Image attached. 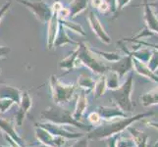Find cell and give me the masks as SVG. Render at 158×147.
<instances>
[{
    "label": "cell",
    "mask_w": 158,
    "mask_h": 147,
    "mask_svg": "<svg viewBox=\"0 0 158 147\" xmlns=\"http://www.w3.org/2000/svg\"><path fill=\"white\" fill-rule=\"evenodd\" d=\"M133 90V74H130L128 80L121 88L114 89L112 97L123 112H132L134 106L131 100V92Z\"/></svg>",
    "instance_id": "obj_3"
},
{
    "label": "cell",
    "mask_w": 158,
    "mask_h": 147,
    "mask_svg": "<svg viewBox=\"0 0 158 147\" xmlns=\"http://www.w3.org/2000/svg\"><path fill=\"white\" fill-rule=\"evenodd\" d=\"M157 67H158V52H155L151 61L149 62V68L151 69L152 72H154Z\"/></svg>",
    "instance_id": "obj_24"
},
{
    "label": "cell",
    "mask_w": 158,
    "mask_h": 147,
    "mask_svg": "<svg viewBox=\"0 0 158 147\" xmlns=\"http://www.w3.org/2000/svg\"><path fill=\"white\" fill-rule=\"evenodd\" d=\"M135 67H137V70H138L139 73L146 76V77H148V78L152 79L153 80H155L158 83V77H156L155 75H153L151 73L152 71H149V69H146V68H143V67H141V65L139 64V62H137V64H135Z\"/></svg>",
    "instance_id": "obj_17"
},
{
    "label": "cell",
    "mask_w": 158,
    "mask_h": 147,
    "mask_svg": "<svg viewBox=\"0 0 158 147\" xmlns=\"http://www.w3.org/2000/svg\"><path fill=\"white\" fill-rule=\"evenodd\" d=\"M4 137H5V139H6V140L8 141V143H9V145H10L11 147H22V146H20L18 143H16L12 138L8 137V135L4 134Z\"/></svg>",
    "instance_id": "obj_26"
},
{
    "label": "cell",
    "mask_w": 158,
    "mask_h": 147,
    "mask_svg": "<svg viewBox=\"0 0 158 147\" xmlns=\"http://www.w3.org/2000/svg\"><path fill=\"white\" fill-rule=\"evenodd\" d=\"M118 137L119 135L115 134L113 135V137H109V140H108V147H117L116 146V141L118 139Z\"/></svg>",
    "instance_id": "obj_25"
},
{
    "label": "cell",
    "mask_w": 158,
    "mask_h": 147,
    "mask_svg": "<svg viewBox=\"0 0 158 147\" xmlns=\"http://www.w3.org/2000/svg\"><path fill=\"white\" fill-rule=\"evenodd\" d=\"M131 68V60L129 58L124 59L123 61L118 63L116 66H114V71L120 74V76H122L127 72V71Z\"/></svg>",
    "instance_id": "obj_14"
},
{
    "label": "cell",
    "mask_w": 158,
    "mask_h": 147,
    "mask_svg": "<svg viewBox=\"0 0 158 147\" xmlns=\"http://www.w3.org/2000/svg\"><path fill=\"white\" fill-rule=\"evenodd\" d=\"M127 129L129 133L132 134L134 143L137 147H148V135L143 130H139L133 127H128Z\"/></svg>",
    "instance_id": "obj_10"
},
{
    "label": "cell",
    "mask_w": 158,
    "mask_h": 147,
    "mask_svg": "<svg viewBox=\"0 0 158 147\" xmlns=\"http://www.w3.org/2000/svg\"><path fill=\"white\" fill-rule=\"evenodd\" d=\"M0 147H11L10 145H8V146H2V145H0Z\"/></svg>",
    "instance_id": "obj_28"
},
{
    "label": "cell",
    "mask_w": 158,
    "mask_h": 147,
    "mask_svg": "<svg viewBox=\"0 0 158 147\" xmlns=\"http://www.w3.org/2000/svg\"><path fill=\"white\" fill-rule=\"evenodd\" d=\"M40 116L43 120H45L46 122L63 125V126L76 127V128H79L81 129L85 130V132H90V130L94 129L92 126H85V124L75 120L69 110L64 109L60 106H53V107H49L45 109L44 111L41 112Z\"/></svg>",
    "instance_id": "obj_2"
},
{
    "label": "cell",
    "mask_w": 158,
    "mask_h": 147,
    "mask_svg": "<svg viewBox=\"0 0 158 147\" xmlns=\"http://www.w3.org/2000/svg\"><path fill=\"white\" fill-rule=\"evenodd\" d=\"M146 19H148V25H149L150 28H151L152 30H154V31H158V23L156 22V20H155V18H154V16L152 15L151 11L148 10V7H146Z\"/></svg>",
    "instance_id": "obj_18"
},
{
    "label": "cell",
    "mask_w": 158,
    "mask_h": 147,
    "mask_svg": "<svg viewBox=\"0 0 158 147\" xmlns=\"http://www.w3.org/2000/svg\"><path fill=\"white\" fill-rule=\"evenodd\" d=\"M94 88H95V97H100L103 95L106 88V80L105 78H101L99 80L98 83L96 84V85H94Z\"/></svg>",
    "instance_id": "obj_16"
},
{
    "label": "cell",
    "mask_w": 158,
    "mask_h": 147,
    "mask_svg": "<svg viewBox=\"0 0 158 147\" xmlns=\"http://www.w3.org/2000/svg\"><path fill=\"white\" fill-rule=\"evenodd\" d=\"M80 85L85 89L90 90L94 88V80L89 78H81L80 80Z\"/></svg>",
    "instance_id": "obj_20"
},
{
    "label": "cell",
    "mask_w": 158,
    "mask_h": 147,
    "mask_svg": "<svg viewBox=\"0 0 158 147\" xmlns=\"http://www.w3.org/2000/svg\"><path fill=\"white\" fill-rule=\"evenodd\" d=\"M116 146L117 147H134L135 143H134V140L133 139H130V138H119L116 141Z\"/></svg>",
    "instance_id": "obj_21"
},
{
    "label": "cell",
    "mask_w": 158,
    "mask_h": 147,
    "mask_svg": "<svg viewBox=\"0 0 158 147\" xmlns=\"http://www.w3.org/2000/svg\"><path fill=\"white\" fill-rule=\"evenodd\" d=\"M153 115V113H143V114H139L134 117H125L122 120H118V121H113L107 125H102V126L92 129L90 132L88 133V138L89 139H105L109 138L110 137L118 134L122 133L124 129H126L128 127H130L133 123L135 121Z\"/></svg>",
    "instance_id": "obj_1"
},
{
    "label": "cell",
    "mask_w": 158,
    "mask_h": 147,
    "mask_svg": "<svg viewBox=\"0 0 158 147\" xmlns=\"http://www.w3.org/2000/svg\"><path fill=\"white\" fill-rule=\"evenodd\" d=\"M1 98H8V99L13 100L15 103L17 104H20L21 102V92L13 88H10V86H5L4 89L1 91V95H0Z\"/></svg>",
    "instance_id": "obj_12"
},
{
    "label": "cell",
    "mask_w": 158,
    "mask_h": 147,
    "mask_svg": "<svg viewBox=\"0 0 158 147\" xmlns=\"http://www.w3.org/2000/svg\"><path fill=\"white\" fill-rule=\"evenodd\" d=\"M51 88H52L53 99L57 104L67 103L72 98L76 89L74 85H65L61 84L58 80H56V78L54 79L53 76L51 79Z\"/></svg>",
    "instance_id": "obj_4"
},
{
    "label": "cell",
    "mask_w": 158,
    "mask_h": 147,
    "mask_svg": "<svg viewBox=\"0 0 158 147\" xmlns=\"http://www.w3.org/2000/svg\"><path fill=\"white\" fill-rule=\"evenodd\" d=\"M14 103L15 102L13 100L8 99V98H2V99H0V113L3 114L7 110H9L10 107L12 106Z\"/></svg>",
    "instance_id": "obj_19"
},
{
    "label": "cell",
    "mask_w": 158,
    "mask_h": 147,
    "mask_svg": "<svg viewBox=\"0 0 158 147\" xmlns=\"http://www.w3.org/2000/svg\"><path fill=\"white\" fill-rule=\"evenodd\" d=\"M35 137L40 141V143H42L49 147H64L67 142L66 138L57 137V135H53L49 132H47L46 129L36 126H35Z\"/></svg>",
    "instance_id": "obj_6"
},
{
    "label": "cell",
    "mask_w": 158,
    "mask_h": 147,
    "mask_svg": "<svg viewBox=\"0 0 158 147\" xmlns=\"http://www.w3.org/2000/svg\"><path fill=\"white\" fill-rule=\"evenodd\" d=\"M118 74L115 72H111L106 80V86L111 89H116L118 88Z\"/></svg>",
    "instance_id": "obj_15"
},
{
    "label": "cell",
    "mask_w": 158,
    "mask_h": 147,
    "mask_svg": "<svg viewBox=\"0 0 158 147\" xmlns=\"http://www.w3.org/2000/svg\"><path fill=\"white\" fill-rule=\"evenodd\" d=\"M36 127H40L42 129H46L53 135H57V137H61L66 139H78L81 137H84V133L71 132L67 129V126H63V125L53 124L50 122H40L35 124Z\"/></svg>",
    "instance_id": "obj_5"
},
{
    "label": "cell",
    "mask_w": 158,
    "mask_h": 147,
    "mask_svg": "<svg viewBox=\"0 0 158 147\" xmlns=\"http://www.w3.org/2000/svg\"><path fill=\"white\" fill-rule=\"evenodd\" d=\"M70 147H89V138H88V137L84 135V137L78 138L77 141H76L74 144L71 145Z\"/></svg>",
    "instance_id": "obj_22"
},
{
    "label": "cell",
    "mask_w": 158,
    "mask_h": 147,
    "mask_svg": "<svg viewBox=\"0 0 158 147\" xmlns=\"http://www.w3.org/2000/svg\"><path fill=\"white\" fill-rule=\"evenodd\" d=\"M0 129L4 133V134H6L9 137L12 138L16 143H18L22 147H25V141L16 132L15 123L13 120L0 118Z\"/></svg>",
    "instance_id": "obj_7"
},
{
    "label": "cell",
    "mask_w": 158,
    "mask_h": 147,
    "mask_svg": "<svg viewBox=\"0 0 158 147\" xmlns=\"http://www.w3.org/2000/svg\"><path fill=\"white\" fill-rule=\"evenodd\" d=\"M86 108H88V99H86L85 92H81L78 98L77 106H76V110L73 114V118L77 120V121H80L81 117H83L84 113L85 112Z\"/></svg>",
    "instance_id": "obj_11"
},
{
    "label": "cell",
    "mask_w": 158,
    "mask_h": 147,
    "mask_svg": "<svg viewBox=\"0 0 158 147\" xmlns=\"http://www.w3.org/2000/svg\"><path fill=\"white\" fill-rule=\"evenodd\" d=\"M97 113L99 114L100 118L105 119V120H110L113 118H119V117H126V113L123 112L121 109H118L116 107L110 108V107H105V106H100L97 108Z\"/></svg>",
    "instance_id": "obj_9"
},
{
    "label": "cell",
    "mask_w": 158,
    "mask_h": 147,
    "mask_svg": "<svg viewBox=\"0 0 158 147\" xmlns=\"http://www.w3.org/2000/svg\"><path fill=\"white\" fill-rule=\"evenodd\" d=\"M19 105H20V108H19V110L16 112L15 123L17 124L19 127H21L22 125H23L26 115L30 111V108L31 106V99L30 95L28 94V92H25V93L22 95L21 102Z\"/></svg>",
    "instance_id": "obj_8"
},
{
    "label": "cell",
    "mask_w": 158,
    "mask_h": 147,
    "mask_svg": "<svg viewBox=\"0 0 158 147\" xmlns=\"http://www.w3.org/2000/svg\"><path fill=\"white\" fill-rule=\"evenodd\" d=\"M140 100L144 106L158 104V88L148 92V93L144 94L143 96H141Z\"/></svg>",
    "instance_id": "obj_13"
},
{
    "label": "cell",
    "mask_w": 158,
    "mask_h": 147,
    "mask_svg": "<svg viewBox=\"0 0 158 147\" xmlns=\"http://www.w3.org/2000/svg\"><path fill=\"white\" fill-rule=\"evenodd\" d=\"M39 147H49V146H47V145H44V144H42V143H40Z\"/></svg>",
    "instance_id": "obj_27"
},
{
    "label": "cell",
    "mask_w": 158,
    "mask_h": 147,
    "mask_svg": "<svg viewBox=\"0 0 158 147\" xmlns=\"http://www.w3.org/2000/svg\"><path fill=\"white\" fill-rule=\"evenodd\" d=\"M100 119L101 118H100L99 114L97 113V112H92V113H90L89 115V117H88V120L89 121V123L92 124V125H95L97 123H99Z\"/></svg>",
    "instance_id": "obj_23"
}]
</instances>
